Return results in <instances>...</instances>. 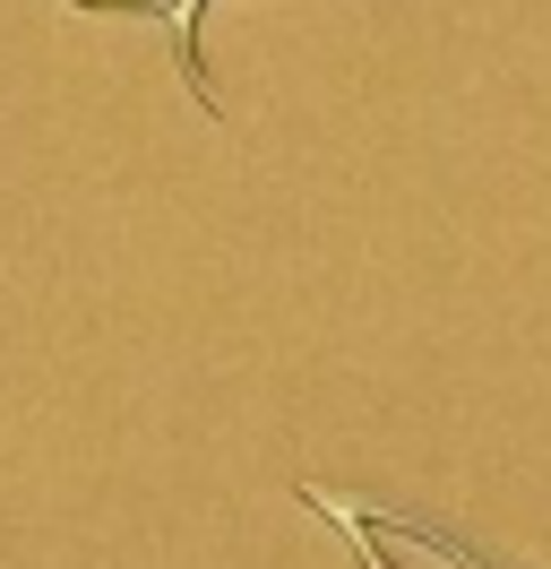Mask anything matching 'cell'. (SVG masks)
Masks as SVG:
<instances>
[{"mask_svg":"<svg viewBox=\"0 0 551 569\" xmlns=\"http://www.w3.org/2000/svg\"><path fill=\"white\" fill-rule=\"evenodd\" d=\"M199 18H207V0H181V18H172V36H181V61H190V96L207 104V61H199Z\"/></svg>","mask_w":551,"mask_h":569,"instance_id":"obj_1","label":"cell"},{"mask_svg":"<svg viewBox=\"0 0 551 569\" xmlns=\"http://www.w3.org/2000/svg\"><path fill=\"white\" fill-rule=\"evenodd\" d=\"M69 9H121V18H181V0H69Z\"/></svg>","mask_w":551,"mask_h":569,"instance_id":"obj_2","label":"cell"},{"mask_svg":"<svg viewBox=\"0 0 551 569\" xmlns=\"http://www.w3.org/2000/svg\"><path fill=\"white\" fill-rule=\"evenodd\" d=\"M310 500H319V509H337V500H328V492H310ZM337 527H353V518H344V509H337ZM353 535H362V527H353ZM362 569H405V561H388V552H379L371 535H362Z\"/></svg>","mask_w":551,"mask_h":569,"instance_id":"obj_3","label":"cell"},{"mask_svg":"<svg viewBox=\"0 0 551 569\" xmlns=\"http://www.w3.org/2000/svg\"><path fill=\"white\" fill-rule=\"evenodd\" d=\"M474 569H500V561H474Z\"/></svg>","mask_w":551,"mask_h":569,"instance_id":"obj_4","label":"cell"}]
</instances>
